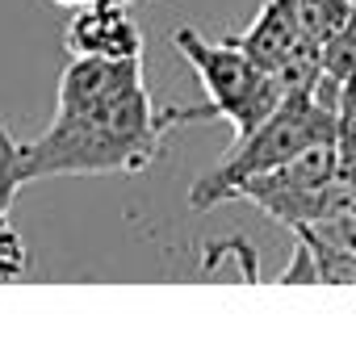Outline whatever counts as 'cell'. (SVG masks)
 <instances>
[{"label":"cell","mask_w":356,"mask_h":360,"mask_svg":"<svg viewBox=\"0 0 356 360\" xmlns=\"http://www.w3.org/2000/svg\"><path fill=\"white\" fill-rule=\"evenodd\" d=\"M323 76L336 89H344V84L356 80V8H352V17L323 42Z\"/></svg>","instance_id":"cell-8"},{"label":"cell","mask_w":356,"mask_h":360,"mask_svg":"<svg viewBox=\"0 0 356 360\" xmlns=\"http://www.w3.org/2000/svg\"><path fill=\"white\" fill-rule=\"evenodd\" d=\"M143 76V59H96V55H72V63L59 76L55 109H89L109 92Z\"/></svg>","instance_id":"cell-5"},{"label":"cell","mask_w":356,"mask_h":360,"mask_svg":"<svg viewBox=\"0 0 356 360\" xmlns=\"http://www.w3.org/2000/svg\"><path fill=\"white\" fill-rule=\"evenodd\" d=\"M177 55L197 72L201 89H205V105H180V109H164L168 130L184 126V122H227L235 134H248L252 126H260L268 113L285 101V92L276 84L272 72H260L231 38L210 42L197 30L180 25L172 34Z\"/></svg>","instance_id":"cell-3"},{"label":"cell","mask_w":356,"mask_h":360,"mask_svg":"<svg viewBox=\"0 0 356 360\" xmlns=\"http://www.w3.org/2000/svg\"><path fill=\"white\" fill-rule=\"evenodd\" d=\"M352 8L356 0H293V17H298L302 38H310L319 46L352 17Z\"/></svg>","instance_id":"cell-7"},{"label":"cell","mask_w":356,"mask_h":360,"mask_svg":"<svg viewBox=\"0 0 356 360\" xmlns=\"http://www.w3.org/2000/svg\"><path fill=\"white\" fill-rule=\"evenodd\" d=\"M260 72H276L289 51L302 42V30H298V17H293V0H265L260 13L252 17L248 30H239L231 38Z\"/></svg>","instance_id":"cell-6"},{"label":"cell","mask_w":356,"mask_h":360,"mask_svg":"<svg viewBox=\"0 0 356 360\" xmlns=\"http://www.w3.org/2000/svg\"><path fill=\"white\" fill-rule=\"evenodd\" d=\"M21 184H30V176H25V143H17L0 122V226L8 222V205H13Z\"/></svg>","instance_id":"cell-9"},{"label":"cell","mask_w":356,"mask_h":360,"mask_svg":"<svg viewBox=\"0 0 356 360\" xmlns=\"http://www.w3.org/2000/svg\"><path fill=\"white\" fill-rule=\"evenodd\" d=\"M336 130H340V89L323 76L314 92L285 96L260 126H252L248 134H235V147L205 176L193 180L189 205L193 210H214L222 201H235L248 180L289 164L310 143L336 139Z\"/></svg>","instance_id":"cell-2"},{"label":"cell","mask_w":356,"mask_h":360,"mask_svg":"<svg viewBox=\"0 0 356 360\" xmlns=\"http://www.w3.org/2000/svg\"><path fill=\"white\" fill-rule=\"evenodd\" d=\"M25 269H30L25 239H21V235L4 222V226H0V281H17Z\"/></svg>","instance_id":"cell-10"},{"label":"cell","mask_w":356,"mask_h":360,"mask_svg":"<svg viewBox=\"0 0 356 360\" xmlns=\"http://www.w3.org/2000/svg\"><path fill=\"white\" fill-rule=\"evenodd\" d=\"M164 109L143 76L89 109H55V122L25 143V176H109L143 172L164 151Z\"/></svg>","instance_id":"cell-1"},{"label":"cell","mask_w":356,"mask_h":360,"mask_svg":"<svg viewBox=\"0 0 356 360\" xmlns=\"http://www.w3.org/2000/svg\"><path fill=\"white\" fill-rule=\"evenodd\" d=\"M68 55H96V59H143V34L130 21L126 4L92 0L68 21Z\"/></svg>","instance_id":"cell-4"},{"label":"cell","mask_w":356,"mask_h":360,"mask_svg":"<svg viewBox=\"0 0 356 360\" xmlns=\"http://www.w3.org/2000/svg\"><path fill=\"white\" fill-rule=\"evenodd\" d=\"M55 4H63V8H84V4H92V0H55Z\"/></svg>","instance_id":"cell-11"},{"label":"cell","mask_w":356,"mask_h":360,"mask_svg":"<svg viewBox=\"0 0 356 360\" xmlns=\"http://www.w3.org/2000/svg\"><path fill=\"white\" fill-rule=\"evenodd\" d=\"M113 4H134V0H113Z\"/></svg>","instance_id":"cell-12"}]
</instances>
